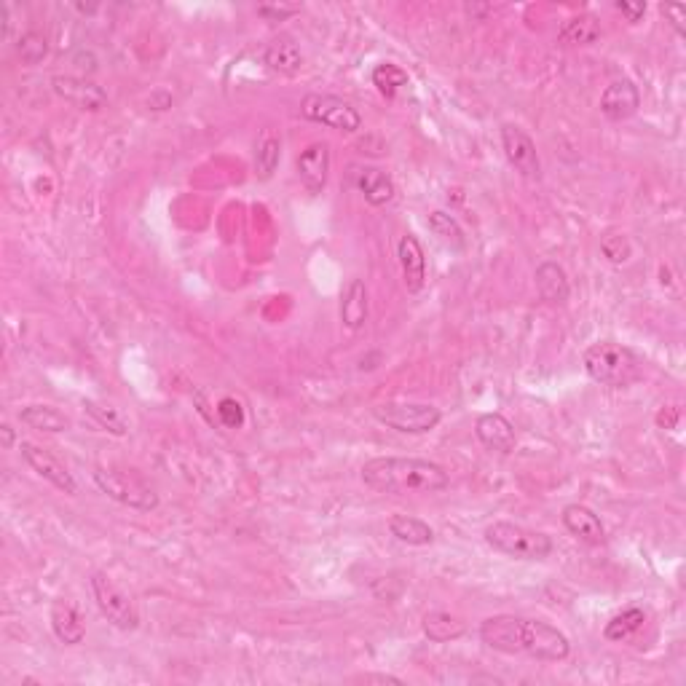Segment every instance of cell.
I'll return each instance as SVG.
<instances>
[{
	"label": "cell",
	"instance_id": "obj_21",
	"mask_svg": "<svg viewBox=\"0 0 686 686\" xmlns=\"http://www.w3.org/2000/svg\"><path fill=\"white\" fill-rule=\"evenodd\" d=\"M341 322L349 330H360L368 322V287L362 279H349V285L341 293Z\"/></svg>",
	"mask_w": 686,
	"mask_h": 686
},
{
	"label": "cell",
	"instance_id": "obj_39",
	"mask_svg": "<svg viewBox=\"0 0 686 686\" xmlns=\"http://www.w3.org/2000/svg\"><path fill=\"white\" fill-rule=\"evenodd\" d=\"M0 435H3V448H11V445H14V429H11L9 424L0 427Z\"/></svg>",
	"mask_w": 686,
	"mask_h": 686
},
{
	"label": "cell",
	"instance_id": "obj_37",
	"mask_svg": "<svg viewBox=\"0 0 686 686\" xmlns=\"http://www.w3.org/2000/svg\"><path fill=\"white\" fill-rule=\"evenodd\" d=\"M665 17L673 19V27L678 30V35H686V27H684V19H686V9L684 6H665Z\"/></svg>",
	"mask_w": 686,
	"mask_h": 686
},
{
	"label": "cell",
	"instance_id": "obj_7",
	"mask_svg": "<svg viewBox=\"0 0 686 686\" xmlns=\"http://www.w3.org/2000/svg\"><path fill=\"white\" fill-rule=\"evenodd\" d=\"M301 110L309 121L330 126L335 132H357L362 126L360 110L354 108L352 102L335 97V94H306Z\"/></svg>",
	"mask_w": 686,
	"mask_h": 686
},
{
	"label": "cell",
	"instance_id": "obj_29",
	"mask_svg": "<svg viewBox=\"0 0 686 686\" xmlns=\"http://www.w3.org/2000/svg\"><path fill=\"white\" fill-rule=\"evenodd\" d=\"M429 228H432V234H435L443 244H448L451 250H464V247H467V236H464L461 226L456 223V218H451L448 212H432V215H429Z\"/></svg>",
	"mask_w": 686,
	"mask_h": 686
},
{
	"label": "cell",
	"instance_id": "obj_20",
	"mask_svg": "<svg viewBox=\"0 0 686 686\" xmlns=\"http://www.w3.org/2000/svg\"><path fill=\"white\" fill-rule=\"evenodd\" d=\"M534 282L536 290H539V298H542L544 303H550V306H563V303L569 301L571 282L569 274H566V268H563L561 263H555V260H544V263H539L534 271Z\"/></svg>",
	"mask_w": 686,
	"mask_h": 686
},
{
	"label": "cell",
	"instance_id": "obj_31",
	"mask_svg": "<svg viewBox=\"0 0 686 686\" xmlns=\"http://www.w3.org/2000/svg\"><path fill=\"white\" fill-rule=\"evenodd\" d=\"M84 410L89 413V416H92L97 427L105 429V432H110V435L124 437L126 432H129L126 421L121 419V416H118L113 408H105V405H100V402H94V400H84Z\"/></svg>",
	"mask_w": 686,
	"mask_h": 686
},
{
	"label": "cell",
	"instance_id": "obj_24",
	"mask_svg": "<svg viewBox=\"0 0 686 686\" xmlns=\"http://www.w3.org/2000/svg\"><path fill=\"white\" fill-rule=\"evenodd\" d=\"M17 416L25 427L35 429V432L57 435V432H67L70 429V419H67L62 410L54 408V405H25Z\"/></svg>",
	"mask_w": 686,
	"mask_h": 686
},
{
	"label": "cell",
	"instance_id": "obj_4",
	"mask_svg": "<svg viewBox=\"0 0 686 686\" xmlns=\"http://www.w3.org/2000/svg\"><path fill=\"white\" fill-rule=\"evenodd\" d=\"M94 483L102 494L110 496L113 502L124 504L129 510L153 512L159 507V494L153 491L151 483H145L143 475L134 469H113L97 467L94 469Z\"/></svg>",
	"mask_w": 686,
	"mask_h": 686
},
{
	"label": "cell",
	"instance_id": "obj_38",
	"mask_svg": "<svg viewBox=\"0 0 686 686\" xmlns=\"http://www.w3.org/2000/svg\"><path fill=\"white\" fill-rule=\"evenodd\" d=\"M362 681H381V684H402V678L384 676V673H368V676H362Z\"/></svg>",
	"mask_w": 686,
	"mask_h": 686
},
{
	"label": "cell",
	"instance_id": "obj_16",
	"mask_svg": "<svg viewBox=\"0 0 686 686\" xmlns=\"http://www.w3.org/2000/svg\"><path fill=\"white\" fill-rule=\"evenodd\" d=\"M641 108V92L638 86L628 78L614 81L603 89L601 94V113L609 121H628L630 116H636Z\"/></svg>",
	"mask_w": 686,
	"mask_h": 686
},
{
	"label": "cell",
	"instance_id": "obj_35",
	"mask_svg": "<svg viewBox=\"0 0 686 686\" xmlns=\"http://www.w3.org/2000/svg\"><path fill=\"white\" fill-rule=\"evenodd\" d=\"M295 14H301V6H258V17L266 22H285Z\"/></svg>",
	"mask_w": 686,
	"mask_h": 686
},
{
	"label": "cell",
	"instance_id": "obj_33",
	"mask_svg": "<svg viewBox=\"0 0 686 686\" xmlns=\"http://www.w3.org/2000/svg\"><path fill=\"white\" fill-rule=\"evenodd\" d=\"M46 54H49V41H46V35L35 33V30L22 35V41H19V57H22L25 65H38Z\"/></svg>",
	"mask_w": 686,
	"mask_h": 686
},
{
	"label": "cell",
	"instance_id": "obj_13",
	"mask_svg": "<svg viewBox=\"0 0 686 686\" xmlns=\"http://www.w3.org/2000/svg\"><path fill=\"white\" fill-rule=\"evenodd\" d=\"M397 260H400L405 290L413 295L421 293L427 285V255H424V247L416 236L405 234L397 242Z\"/></svg>",
	"mask_w": 686,
	"mask_h": 686
},
{
	"label": "cell",
	"instance_id": "obj_9",
	"mask_svg": "<svg viewBox=\"0 0 686 686\" xmlns=\"http://www.w3.org/2000/svg\"><path fill=\"white\" fill-rule=\"evenodd\" d=\"M502 148L510 167L520 177H526L531 183L542 180V161H539V153H536V143L520 126L502 124Z\"/></svg>",
	"mask_w": 686,
	"mask_h": 686
},
{
	"label": "cell",
	"instance_id": "obj_3",
	"mask_svg": "<svg viewBox=\"0 0 686 686\" xmlns=\"http://www.w3.org/2000/svg\"><path fill=\"white\" fill-rule=\"evenodd\" d=\"M486 542L494 547L496 553L515 558V561H544L550 558L555 550L553 539L542 531L520 526V523H510V520H494L486 528Z\"/></svg>",
	"mask_w": 686,
	"mask_h": 686
},
{
	"label": "cell",
	"instance_id": "obj_27",
	"mask_svg": "<svg viewBox=\"0 0 686 686\" xmlns=\"http://www.w3.org/2000/svg\"><path fill=\"white\" fill-rule=\"evenodd\" d=\"M279 159H282V140L271 129H266L255 143V175H258V180H268L274 175Z\"/></svg>",
	"mask_w": 686,
	"mask_h": 686
},
{
	"label": "cell",
	"instance_id": "obj_22",
	"mask_svg": "<svg viewBox=\"0 0 686 686\" xmlns=\"http://www.w3.org/2000/svg\"><path fill=\"white\" fill-rule=\"evenodd\" d=\"M354 185L360 188L370 207H386L394 199L392 177L376 167L354 169Z\"/></svg>",
	"mask_w": 686,
	"mask_h": 686
},
{
	"label": "cell",
	"instance_id": "obj_5",
	"mask_svg": "<svg viewBox=\"0 0 686 686\" xmlns=\"http://www.w3.org/2000/svg\"><path fill=\"white\" fill-rule=\"evenodd\" d=\"M373 419L402 435H427L443 421V413L427 402H381L373 408Z\"/></svg>",
	"mask_w": 686,
	"mask_h": 686
},
{
	"label": "cell",
	"instance_id": "obj_34",
	"mask_svg": "<svg viewBox=\"0 0 686 686\" xmlns=\"http://www.w3.org/2000/svg\"><path fill=\"white\" fill-rule=\"evenodd\" d=\"M218 421L226 429H242L244 427V408L236 397H223L218 402Z\"/></svg>",
	"mask_w": 686,
	"mask_h": 686
},
{
	"label": "cell",
	"instance_id": "obj_10",
	"mask_svg": "<svg viewBox=\"0 0 686 686\" xmlns=\"http://www.w3.org/2000/svg\"><path fill=\"white\" fill-rule=\"evenodd\" d=\"M19 451H22V459L30 464V469H33L35 475L43 477V480L51 483L54 488H59L62 494H67V496L78 494L76 477L67 472L65 464H62L54 453L46 451V448H41V445H35V443H19Z\"/></svg>",
	"mask_w": 686,
	"mask_h": 686
},
{
	"label": "cell",
	"instance_id": "obj_11",
	"mask_svg": "<svg viewBox=\"0 0 686 686\" xmlns=\"http://www.w3.org/2000/svg\"><path fill=\"white\" fill-rule=\"evenodd\" d=\"M480 641L502 654H520L523 649V617L496 614L480 625Z\"/></svg>",
	"mask_w": 686,
	"mask_h": 686
},
{
	"label": "cell",
	"instance_id": "obj_23",
	"mask_svg": "<svg viewBox=\"0 0 686 686\" xmlns=\"http://www.w3.org/2000/svg\"><path fill=\"white\" fill-rule=\"evenodd\" d=\"M386 526L397 542L408 544V547H427L435 542V528L429 526L427 520L413 518V515H392Z\"/></svg>",
	"mask_w": 686,
	"mask_h": 686
},
{
	"label": "cell",
	"instance_id": "obj_19",
	"mask_svg": "<svg viewBox=\"0 0 686 686\" xmlns=\"http://www.w3.org/2000/svg\"><path fill=\"white\" fill-rule=\"evenodd\" d=\"M563 526L574 539L590 544V547L606 542V528H603L601 518L585 504H566L563 507Z\"/></svg>",
	"mask_w": 686,
	"mask_h": 686
},
{
	"label": "cell",
	"instance_id": "obj_28",
	"mask_svg": "<svg viewBox=\"0 0 686 686\" xmlns=\"http://www.w3.org/2000/svg\"><path fill=\"white\" fill-rule=\"evenodd\" d=\"M644 622L646 611L638 609V606H628V609H622L620 614H614V617L606 622L603 638H606V641H628L633 633H638V630L644 628Z\"/></svg>",
	"mask_w": 686,
	"mask_h": 686
},
{
	"label": "cell",
	"instance_id": "obj_32",
	"mask_svg": "<svg viewBox=\"0 0 686 686\" xmlns=\"http://www.w3.org/2000/svg\"><path fill=\"white\" fill-rule=\"evenodd\" d=\"M601 252L609 263L622 266V263H628L630 255H633V247H630L628 236L620 234V231H609V234H603L601 239Z\"/></svg>",
	"mask_w": 686,
	"mask_h": 686
},
{
	"label": "cell",
	"instance_id": "obj_14",
	"mask_svg": "<svg viewBox=\"0 0 686 686\" xmlns=\"http://www.w3.org/2000/svg\"><path fill=\"white\" fill-rule=\"evenodd\" d=\"M298 177H301L303 188L317 196L325 191L327 175H330V145L327 143H311L306 151H301L298 161H295Z\"/></svg>",
	"mask_w": 686,
	"mask_h": 686
},
{
	"label": "cell",
	"instance_id": "obj_25",
	"mask_svg": "<svg viewBox=\"0 0 686 686\" xmlns=\"http://www.w3.org/2000/svg\"><path fill=\"white\" fill-rule=\"evenodd\" d=\"M421 630L435 644H451V641H456V638L467 633V625L459 617L448 614V611H429V614H424V620H421Z\"/></svg>",
	"mask_w": 686,
	"mask_h": 686
},
{
	"label": "cell",
	"instance_id": "obj_6",
	"mask_svg": "<svg viewBox=\"0 0 686 686\" xmlns=\"http://www.w3.org/2000/svg\"><path fill=\"white\" fill-rule=\"evenodd\" d=\"M92 593L97 601V609L102 611V617L116 625L118 630H134L140 625V611L137 603L132 601V595L124 593L105 571H94L92 574Z\"/></svg>",
	"mask_w": 686,
	"mask_h": 686
},
{
	"label": "cell",
	"instance_id": "obj_40",
	"mask_svg": "<svg viewBox=\"0 0 686 686\" xmlns=\"http://www.w3.org/2000/svg\"><path fill=\"white\" fill-rule=\"evenodd\" d=\"M0 19H3V38H9L11 22H9V6H6V3L0 6Z\"/></svg>",
	"mask_w": 686,
	"mask_h": 686
},
{
	"label": "cell",
	"instance_id": "obj_12",
	"mask_svg": "<svg viewBox=\"0 0 686 686\" xmlns=\"http://www.w3.org/2000/svg\"><path fill=\"white\" fill-rule=\"evenodd\" d=\"M51 92L57 94L59 100L70 102L81 110H102L108 105V94L102 86H97L89 78H78V76H54L51 78Z\"/></svg>",
	"mask_w": 686,
	"mask_h": 686
},
{
	"label": "cell",
	"instance_id": "obj_30",
	"mask_svg": "<svg viewBox=\"0 0 686 686\" xmlns=\"http://www.w3.org/2000/svg\"><path fill=\"white\" fill-rule=\"evenodd\" d=\"M373 86L384 94L386 100H392V97H397L408 86V73L400 65L384 62V65H378L373 70Z\"/></svg>",
	"mask_w": 686,
	"mask_h": 686
},
{
	"label": "cell",
	"instance_id": "obj_15",
	"mask_svg": "<svg viewBox=\"0 0 686 686\" xmlns=\"http://www.w3.org/2000/svg\"><path fill=\"white\" fill-rule=\"evenodd\" d=\"M475 435L483 443V448L502 456H510L518 448V435L510 421L504 419L502 413H483L475 421Z\"/></svg>",
	"mask_w": 686,
	"mask_h": 686
},
{
	"label": "cell",
	"instance_id": "obj_1",
	"mask_svg": "<svg viewBox=\"0 0 686 686\" xmlns=\"http://www.w3.org/2000/svg\"><path fill=\"white\" fill-rule=\"evenodd\" d=\"M362 483L376 494H440L451 486V475L429 459L378 456L362 464Z\"/></svg>",
	"mask_w": 686,
	"mask_h": 686
},
{
	"label": "cell",
	"instance_id": "obj_26",
	"mask_svg": "<svg viewBox=\"0 0 686 686\" xmlns=\"http://www.w3.org/2000/svg\"><path fill=\"white\" fill-rule=\"evenodd\" d=\"M558 38L566 46H590V43L601 38V22L593 14H579V17H571L563 22Z\"/></svg>",
	"mask_w": 686,
	"mask_h": 686
},
{
	"label": "cell",
	"instance_id": "obj_36",
	"mask_svg": "<svg viewBox=\"0 0 686 686\" xmlns=\"http://www.w3.org/2000/svg\"><path fill=\"white\" fill-rule=\"evenodd\" d=\"M614 9L620 11L630 25H638L646 17V3H622L620 0V3H614Z\"/></svg>",
	"mask_w": 686,
	"mask_h": 686
},
{
	"label": "cell",
	"instance_id": "obj_18",
	"mask_svg": "<svg viewBox=\"0 0 686 686\" xmlns=\"http://www.w3.org/2000/svg\"><path fill=\"white\" fill-rule=\"evenodd\" d=\"M263 65L279 76H295L303 67V51L293 35H277L263 46Z\"/></svg>",
	"mask_w": 686,
	"mask_h": 686
},
{
	"label": "cell",
	"instance_id": "obj_8",
	"mask_svg": "<svg viewBox=\"0 0 686 686\" xmlns=\"http://www.w3.org/2000/svg\"><path fill=\"white\" fill-rule=\"evenodd\" d=\"M520 654H528V657L542 662H563L571 654V644L566 633L550 622L523 617V649H520Z\"/></svg>",
	"mask_w": 686,
	"mask_h": 686
},
{
	"label": "cell",
	"instance_id": "obj_2",
	"mask_svg": "<svg viewBox=\"0 0 686 686\" xmlns=\"http://www.w3.org/2000/svg\"><path fill=\"white\" fill-rule=\"evenodd\" d=\"M582 365L595 384L611 386V389H625V386L636 384L644 370V362L630 346L614 341H598L587 346L582 354Z\"/></svg>",
	"mask_w": 686,
	"mask_h": 686
},
{
	"label": "cell",
	"instance_id": "obj_17",
	"mask_svg": "<svg viewBox=\"0 0 686 686\" xmlns=\"http://www.w3.org/2000/svg\"><path fill=\"white\" fill-rule=\"evenodd\" d=\"M49 620L54 636H57L65 646H76L86 638L84 614L78 611L76 603L67 601V598H57V601L51 603Z\"/></svg>",
	"mask_w": 686,
	"mask_h": 686
}]
</instances>
